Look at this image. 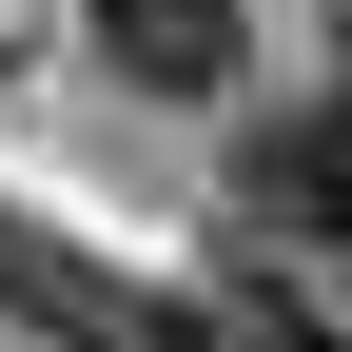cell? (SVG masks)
Instances as JSON below:
<instances>
[{
	"label": "cell",
	"instance_id": "cell-1",
	"mask_svg": "<svg viewBox=\"0 0 352 352\" xmlns=\"http://www.w3.org/2000/svg\"><path fill=\"white\" fill-rule=\"evenodd\" d=\"M235 215L294 254V274H333V294H352V98L254 118V138H235Z\"/></svg>",
	"mask_w": 352,
	"mask_h": 352
},
{
	"label": "cell",
	"instance_id": "cell-2",
	"mask_svg": "<svg viewBox=\"0 0 352 352\" xmlns=\"http://www.w3.org/2000/svg\"><path fill=\"white\" fill-rule=\"evenodd\" d=\"M78 20H98V59L138 98H215L235 78V0H78Z\"/></svg>",
	"mask_w": 352,
	"mask_h": 352
},
{
	"label": "cell",
	"instance_id": "cell-3",
	"mask_svg": "<svg viewBox=\"0 0 352 352\" xmlns=\"http://www.w3.org/2000/svg\"><path fill=\"white\" fill-rule=\"evenodd\" d=\"M215 352H333V314H314V294H235V314H215Z\"/></svg>",
	"mask_w": 352,
	"mask_h": 352
}]
</instances>
